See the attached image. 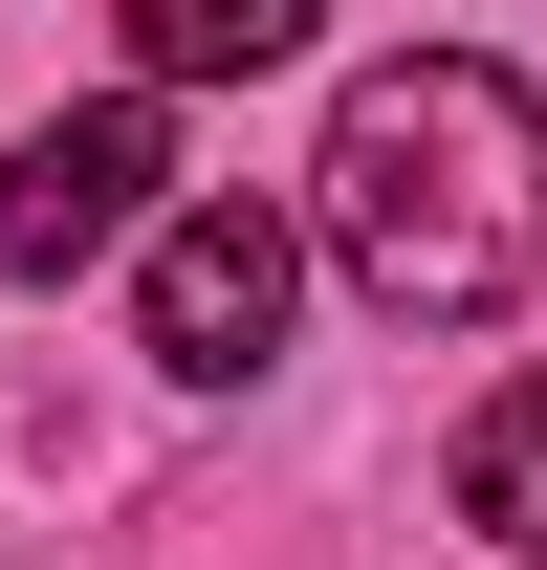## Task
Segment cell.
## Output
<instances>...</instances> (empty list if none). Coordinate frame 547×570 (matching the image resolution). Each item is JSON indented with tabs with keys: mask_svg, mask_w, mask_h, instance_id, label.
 <instances>
[{
	"mask_svg": "<svg viewBox=\"0 0 547 570\" xmlns=\"http://www.w3.org/2000/svg\"><path fill=\"white\" fill-rule=\"evenodd\" d=\"M460 527H481V549H526V570H547V373L460 417Z\"/></svg>",
	"mask_w": 547,
	"mask_h": 570,
	"instance_id": "obj_4",
	"label": "cell"
},
{
	"mask_svg": "<svg viewBox=\"0 0 547 570\" xmlns=\"http://www.w3.org/2000/svg\"><path fill=\"white\" fill-rule=\"evenodd\" d=\"M329 264L395 307V330H481V307H526L547 285V110L481 45H416L329 110Z\"/></svg>",
	"mask_w": 547,
	"mask_h": 570,
	"instance_id": "obj_1",
	"label": "cell"
},
{
	"mask_svg": "<svg viewBox=\"0 0 547 570\" xmlns=\"http://www.w3.org/2000/svg\"><path fill=\"white\" fill-rule=\"evenodd\" d=\"M153 176H176V132H153V110H67V132H22V154H0V285L110 264V242L153 219Z\"/></svg>",
	"mask_w": 547,
	"mask_h": 570,
	"instance_id": "obj_3",
	"label": "cell"
},
{
	"mask_svg": "<svg viewBox=\"0 0 547 570\" xmlns=\"http://www.w3.org/2000/svg\"><path fill=\"white\" fill-rule=\"evenodd\" d=\"M285 285H307V242H285L263 198H176L153 219V373L241 395V373L285 352Z\"/></svg>",
	"mask_w": 547,
	"mask_h": 570,
	"instance_id": "obj_2",
	"label": "cell"
},
{
	"mask_svg": "<svg viewBox=\"0 0 547 570\" xmlns=\"http://www.w3.org/2000/svg\"><path fill=\"white\" fill-rule=\"evenodd\" d=\"M110 22H132V67H285L329 0H110Z\"/></svg>",
	"mask_w": 547,
	"mask_h": 570,
	"instance_id": "obj_5",
	"label": "cell"
}]
</instances>
